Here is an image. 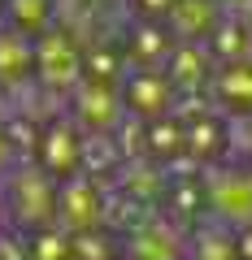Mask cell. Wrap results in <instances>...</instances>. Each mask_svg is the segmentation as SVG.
Masks as SVG:
<instances>
[{
  "instance_id": "10",
  "label": "cell",
  "mask_w": 252,
  "mask_h": 260,
  "mask_svg": "<svg viewBox=\"0 0 252 260\" xmlns=\"http://www.w3.org/2000/svg\"><path fill=\"white\" fill-rule=\"evenodd\" d=\"M122 5L126 0H57V26L78 44H92V39H104L109 9H122Z\"/></svg>"
},
{
  "instance_id": "16",
  "label": "cell",
  "mask_w": 252,
  "mask_h": 260,
  "mask_svg": "<svg viewBox=\"0 0 252 260\" xmlns=\"http://www.w3.org/2000/svg\"><path fill=\"white\" fill-rule=\"evenodd\" d=\"M9 117H13V109H9V95H5V87H0V130L9 126Z\"/></svg>"
},
{
  "instance_id": "3",
  "label": "cell",
  "mask_w": 252,
  "mask_h": 260,
  "mask_svg": "<svg viewBox=\"0 0 252 260\" xmlns=\"http://www.w3.org/2000/svg\"><path fill=\"white\" fill-rule=\"evenodd\" d=\"M35 78L44 83V91L52 95H70L78 83L87 78V56L83 44L74 35H66L61 26L44 30L35 39Z\"/></svg>"
},
{
  "instance_id": "8",
  "label": "cell",
  "mask_w": 252,
  "mask_h": 260,
  "mask_svg": "<svg viewBox=\"0 0 252 260\" xmlns=\"http://www.w3.org/2000/svg\"><path fill=\"white\" fill-rule=\"evenodd\" d=\"M187 239L174 221L152 217V221L135 225L126 239V260H187Z\"/></svg>"
},
{
  "instance_id": "11",
  "label": "cell",
  "mask_w": 252,
  "mask_h": 260,
  "mask_svg": "<svg viewBox=\"0 0 252 260\" xmlns=\"http://www.w3.org/2000/svg\"><path fill=\"white\" fill-rule=\"evenodd\" d=\"M31 74H35V39L5 22L0 26V87L18 91Z\"/></svg>"
},
{
  "instance_id": "17",
  "label": "cell",
  "mask_w": 252,
  "mask_h": 260,
  "mask_svg": "<svg viewBox=\"0 0 252 260\" xmlns=\"http://www.w3.org/2000/svg\"><path fill=\"white\" fill-rule=\"evenodd\" d=\"M217 5H222V9H226V5H235V0H217Z\"/></svg>"
},
{
  "instance_id": "4",
  "label": "cell",
  "mask_w": 252,
  "mask_h": 260,
  "mask_svg": "<svg viewBox=\"0 0 252 260\" xmlns=\"http://www.w3.org/2000/svg\"><path fill=\"white\" fill-rule=\"evenodd\" d=\"M104 221V195L92 178L74 174L57 191V230L61 234H96Z\"/></svg>"
},
{
  "instance_id": "9",
  "label": "cell",
  "mask_w": 252,
  "mask_h": 260,
  "mask_svg": "<svg viewBox=\"0 0 252 260\" xmlns=\"http://www.w3.org/2000/svg\"><path fill=\"white\" fill-rule=\"evenodd\" d=\"M39 165L57 178V182H66V178L83 174V130L74 121H52L44 130V148H39Z\"/></svg>"
},
{
  "instance_id": "14",
  "label": "cell",
  "mask_w": 252,
  "mask_h": 260,
  "mask_svg": "<svg viewBox=\"0 0 252 260\" xmlns=\"http://www.w3.org/2000/svg\"><path fill=\"white\" fill-rule=\"evenodd\" d=\"M213 91L222 104L239 113H252V61H226L222 74L213 78Z\"/></svg>"
},
{
  "instance_id": "6",
  "label": "cell",
  "mask_w": 252,
  "mask_h": 260,
  "mask_svg": "<svg viewBox=\"0 0 252 260\" xmlns=\"http://www.w3.org/2000/svg\"><path fill=\"white\" fill-rule=\"evenodd\" d=\"M174 83H170L165 70H157V65H139L126 83H122V104H126V113H135V117H148V121H161L170 109H174Z\"/></svg>"
},
{
  "instance_id": "1",
  "label": "cell",
  "mask_w": 252,
  "mask_h": 260,
  "mask_svg": "<svg viewBox=\"0 0 252 260\" xmlns=\"http://www.w3.org/2000/svg\"><path fill=\"white\" fill-rule=\"evenodd\" d=\"M57 182L39 160H18L0 178V213L18 234H44L57 225Z\"/></svg>"
},
{
  "instance_id": "12",
  "label": "cell",
  "mask_w": 252,
  "mask_h": 260,
  "mask_svg": "<svg viewBox=\"0 0 252 260\" xmlns=\"http://www.w3.org/2000/svg\"><path fill=\"white\" fill-rule=\"evenodd\" d=\"M187 260H243L239 247V234L222 221H209L200 225L191 239H187Z\"/></svg>"
},
{
  "instance_id": "15",
  "label": "cell",
  "mask_w": 252,
  "mask_h": 260,
  "mask_svg": "<svg viewBox=\"0 0 252 260\" xmlns=\"http://www.w3.org/2000/svg\"><path fill=\"white\" fill-rule=\"evenodd\" d=\"M18 160H22V156H18V148H13V139H9V126H5V130H0V178L9 174Z\"/></svg>"
},
{
  "instance_id": "13",
  "label": "cell",
  "mask_w": 252,
  "mask_h": 260,
  "mask_svg": "<svg viewBox=\"0 0 252 260\" xmlns=\"http://www.w3.org/2000/svg\"><path fill=\"white\" fill-rule=\"evenodd\" d=\"M5 22L22 35L39 39L57 26V0H5Z\"/></svg>"
},
{
  "instance_id": "7",
  "label": "cell",
  "mask_w": 252,
  "mask_h": 260,
  "mask_svg": "<svg viewBox=\"0 0 252 260\" xmlns=\"http://www.w3.org/2000/svg\"><path fill=\"white\" fill-rule=\"evenodd\" d=\"M222 5L217 0H170V9L161 13V26L170 30L174 39H183V44H196V48H205V44H213V35L222 30Z\"/></svg>"
},
{
  "instance_id": "5",
  "label": "cell",
  "mask_w": 252,
  "mask_h": 260,
  "mask_svg": "<svg viewBox=\"0 0 252 260\" xmlns=\"http://www.w3.org/2000/svg\"><path fill=\"white\" fill-rule=\"evenodd\" d=\"M70 100H74V126H83V135H113L118 117L126 113L122 91L113 83H100V78H83L70 91Z\"/></svg>"
},
{
  "instance_id": "2",
  "label": "cell",
  "mask_w": 252,
  "mask_h": 260,
  "mask_svg": "<svg viewBox=\"0 0 252 260\" xmlns=\"http://www.w3.org/2000/svg\"><path fill=\"white\" fill-rule=\"evenodd\" d=\"M205 204L213 221L235 234L252 230V165H209L205 169Z\"/></svg>"
}]
</instances>
